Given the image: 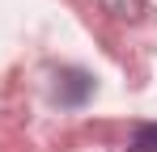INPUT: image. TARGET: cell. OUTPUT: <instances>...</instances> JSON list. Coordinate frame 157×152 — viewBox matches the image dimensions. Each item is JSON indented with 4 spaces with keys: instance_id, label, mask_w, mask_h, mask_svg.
<instances>
[{
    "instance_id": "6da1fadb",
    "label": "cell",
    "mask_w": 157,
    "mask_h": 152,
    "mask_svg": "<svg viewBox=\"0 0 157 152\" xmlns=\"http://www.w3.org/2000/svg\"><path fill=\"white\" fill-rule=\"evenodd\" d=\"M132 152H157V123H140L132 131Z\"/></svg>"
}]
</instances>
